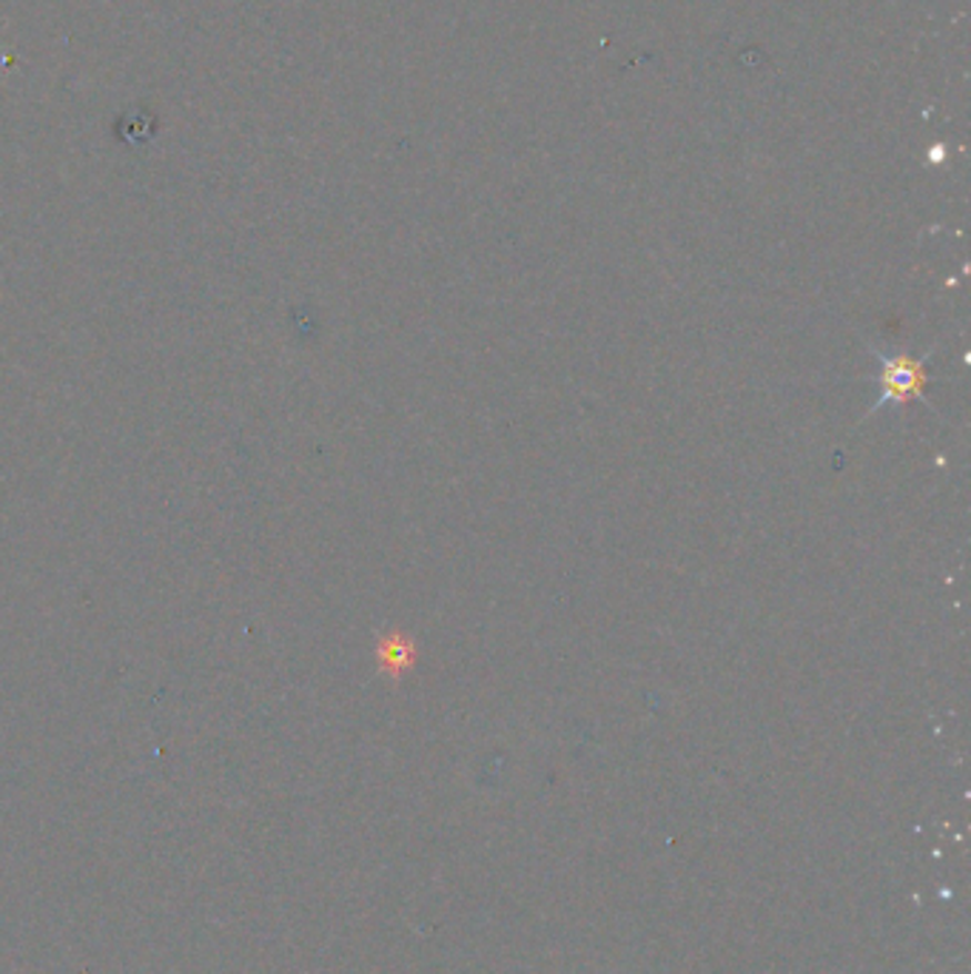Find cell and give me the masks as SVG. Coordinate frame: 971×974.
Segmentation results:
<instances>
[{
    "label": "cell",
    "instance_id": "obj_1",
    "mask_svg": "<svg viewBox=\"0 0 971 974\" xmlns=\"http://www.w3.org/2000/svg\"><path fill=\"white\" fill-rule=\"evenodd\" d=\"M926 374L923 363L912 356H894L883 365V402L914 399L923 390Z\"/></svg>",
    "mask_w": 971,
    "mask_h": 974
},
{
    "label": "cell",
    "instance_id": "obj_2",
    "mask_svg": "<svg viewBox=\"0 0 971 974\" xmlns=\"http://www.w3.org/2000/svg\"><path fill=\"white\" fill-rule=\"evenodd\" d=\"M376 659H380V664L385 667V672L399 676V672H405L407 667L414 664V645L407 639H402L399 632H394V636H387V639L380 641V647H376Z\"/></svg>",
    "mask_w": 971,
    "mask_h": 974
}]
</instances>
